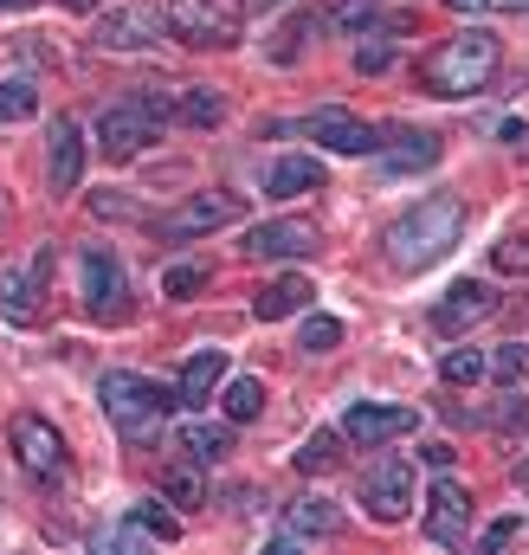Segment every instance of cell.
<instances>
[{
	"mask_svg": "<svg viewBox=\"0 0 529 555\" xmlns=\"http://www.w3.org/2000/svg\"><path fill=\"white\" fill-rule=\"evenodd\" d=\"M162 33H168L162 7H149V0H124V7H111V13H104L98 46H104V52H142V46H155Z\"/></svg>",
	"mask_w": 529,
	"mask_h": 555,
	"instance_id": "52a82bcc",
	"label": "cell"
},
{
	"mask_svg": "<svg viewBox=\"0 0 529 555\" xmlns=\"http://www.w3.org/2000/svg\"><path fill=\"white\" fill-rule=\"evenodd\" d=\"M78 278H85V310L98 323H117L124 317V266L104 253V246H85L78 253Z\"/></svg>",
	"mask_w": 529,
	"mask_h": 555,
	"instance_id": "9c48e42d",
	"label": "cell"
},
{
	"mask_svg": "<svg viewBox=\"0 0 529 555\" xmlns=\"http://www.w3.org/2000/svg\"><path fill=\"white\" fill-rule=\"evenodd\" d=\"M310 297H317V291H310V278H271V284H264L259 297H253V317H259V323L297 317V310H304Z\"/></svg>",
	"mask_w": 529,
	"mask_h": 555,
	"instance_id": "ffe728a7",
	"label": "cell"
},
{
	"mask_svg": "<svg viewBox=\"0 0 529 555\" xmlns=\"http://www.w3.org/2000/svg\"><path fill=\"white\" fill-rule=\"evenodd\" d=\"M336 26H375V0H343L336 7Z\"/></svg>",
	"mask_w": 529,
	"mask_h": 555,
	"instance_id": "d590c367",
	"label": "cell"
},
{
	"mask_svg": "<svg viewBox=\"0 0 529 555\" xmlns=\"http://www.w3.org/2000/svg\"><path fill=\"white\" fill-rule=\"evenodd\" d=\"M162 498H168V504H181V511H194V504L207 498V491H201V472H194V459L162 472Z\"/></svg>",
	"mask_w": 529,
	"mask_h": 555,
	"instance_id": "cb8c5ba5",
	"label": "cell"
},
{
	"mask_svg": "<svg viewBox=\"0 0 529 555\" xmlns=\"http://www.w3.org/2000/svg\"><path fill=\"white\" fill-rule=\"evenodd\" d=\"M426 162H439V142L433 137H400V149H382V168L400 175V168H426Z\"/></svg>",
	"mask_w": 529,
	"mask_h": 555,
	"instance_id": "d4e9b609",
	"label": "cell"
},
{
	"mask_svg": "<svg viewBox=\"0 0 529 555\" xmlns=\"http://www.w3.org/2000/svg\"><path fill=\"white\" fill-rule=\"evenodd\" d=\"M491 375H498L504 388H517V382H529V349H524V343H504V349L491 356Z\"/></svg>",
	"mask_w": 529,
	"mask_h": 555,
	"instance_id": "4dcf8cb0",
	"label": "cell"
},
{
	"mask_svg": "<svg viewBox=\"0 0 529 555\" xmlns=\"http://www.w3.org/2000/svg\"><path fill=\"white\" fill-rule=\"evenodd\" d=\"M485 317H498V291L478 284V278H459V284L433 304V330H439V336H465V330L485 323Z\"/></svg>",
	"mask_w": 529,
	"mask_h": 555,
	"instance_id": "30bf717a",
	"label": "cell"
},
{
	"mask_svg": "<svg viewBox=\"0 0 529 555\" xmlns=\"http://www.w3.org/2000/svg\"><path fill=\"white\" fill-rule=\"evenodd\" d=\"M310 188H323V162H310V155H284V162L264 168L271 201H291V194H310Z\"/></svg>",
	"mask_w": 529,
	"mask_h": 555,
	"instance_id": "d6986e66",
	"label": "cell"
},
{
	"mask_svg": "<svg viewBox=\"0 0 529 555\" xmlns=\"http://www.w3.org/2000/svg\"><path fill=\"white\" fill-rule=\"evenodd\" d=\"M413 426H420L413 408H382V401H356V408L343 414V433H349L356 446H388V439L413 433Z\"/></svg>",
	"mask_w": 529,
	"mask_h": 555,
	"instance_id": "4fadbf2b",
	"label": "cell"
},
{
	"mask_svg": "<svg viewBox=\"0 0 529 555\" xmlns=\"http://www.w3.org/2000/svg\"><path fill=\"white\" fill-rule=\"evenodd\" d=\"M291 459H297V472H336V459H343V452H336V433H310Z\"/></svg>",
	"mask_w": 529,
	"mask_h": 555,
	"instance_id": "f1b7e54d",
	"label": "cell"
},
{
	"mask_svg": "<svg viewBox=\"0 0 529 555\" xmlns=\"http://www.w3.org/2000/svg\"><path fill=\"white\" fill-rule=\"evenodd\" d=\"M220 401H227V420H233V426H246V420L264 414V382H259V375H233Z\"/></svg>",
	"mask_w": 529,
	"mask_h": 555,
	"instance_id": "603a6c76",
	"label": "cell"
},
{
	"mask_svg": "<svg viewBox=\"0 0 529 555\" xmlns=\"http://www.w3.org/2000/svg\"><path fill=\"white\" fill-rule=\"evenodd\" d=\"M201 284H207L201 266H168V272H162V297H194Z\"/></svg>",
	"mask_w": 529,
	"mask_h": 555,
	"instance_id": "d6a6232c",
	"label": "cell"
},
{
	"mask_svg": "<svg viewBox=\"0 0 529 555\" xmlns=\"http://www.w3.org/2000/svg\"><path fill=\"white\" fill-rule=\"evenodd\" d=\"M175 446H181L194 465H214V459H227V452H233V426H214V420H188V426L175 433Z\"/></svg>",
	"mask_w": 529,
	"mask_h": 555,
	"instance_id": "44dd1931",
	"label": "cell"
},
{
	"mask_svg": "<svg viewBox=\"0 0 529 555\" xmlns=\"http://www.w3.org/2000/svg\"><path fill=\"white\" fill-rule=\"evenodd\" d=\"M356 72H388V39H369V46H356Z\"/></svg>",
	"mask_w": 529,
	"mask_h": 555,
	"instance_id": "e575fe53",
	"label": "cell"
},
{
	"mask_svg": "<svg viewBox=\"0 0 529 555\" xmlns=\"http://www.w3.org/2000/svg\"><path fill=\"white\" fill-rule=\"evenodd\" d=\"M517 485H524V491H529V465H517Z\"/></svg>",
	"mask_w": 529,
	"mask_h": 555,
	"instance_id": "60d3db41",
	"label": "cell"
},
{
	"mask_svg": "<svg viewBox=\"0 0 529 555\" xmlns=\"http://www.w3.org/2000/svg\"><path fill=\"white\" fill-rule=\"evenodd\" d=\"M498 65H504L498 33H491V26H465V33L439 39V46L420 59V85H426L433 98H478V91L498 78Z\"/></svg>",
	"mask_w": 529,
	"mask_h": 555,
	"instance_id": "6da1fadb",
	"label": "cell"
},
{
	"mask_svg": "<svg viewBox=\"0 0 529 555\" xmlns=\"http://www.w3.org/2000/svg\"><path fill=\"white\" fill-rule=\"evenodd\" d=\"M220 117H227V104H220V98H214L207 85H194V91L181 98V124H194V130H214Z\"/></svg>",
	"mask_w": 529,
	"mask_h": 555,
	"instance_id": "83f0119b",
	"label": "cell"
},
{
	"mask_svg": "<svg viewBox=\"0 0 529 555\" xmlns=\"http://www.w3.org/2000/svg\"><path fill=\"white\" fill-rule=\"evenodd\" d=\"M439 375H446L452 388H472V382H485V375H491V362H485L478 349H446V362H439Z\"/></svg>",
	"mask_w": 529,
	"mask_h": 555,
	"instance_id": "484cf974",
	"label": "cell"
},
{
	"mask_svg": "<svg viewBox=\"0 0 529 555\" xmlns=\"http://www.w3.org/2000/svg\"><path fill=\"white\" fill-rule=\"evenodd\" d=\"M220 382H227V349H194L188 369H181V382H175L181 388V408H201Z\"/></svg>",
	"mask_w": 529,
	"mask_h": 555,
	"instance_id": "ac0fdd59",
	"label": "cell"
},
{
	"mask_svg": "<svg viewBox=\"0 0 529 555\" xmlns=\"http://www.w3.org/2000/svg\"><path fill=\"white\" fill-rule=\"evenodd\" d=\"M13 7H26V0H0V13H13Z\"/></svg>",
	"mask_w": 529,
	"mask_h": 555,
	"instance_id": "b9f144b4",
	"label": "cell"
},
{
	"mask_svg": "<svg viewBox=\"0 0 529 555\" xmlns=\"http://www.w3.org/2000/svg\"><path fill=\"white\" fill-rule=\"evenodd\" d=\"M52 155H46V175H52V194H72L78 181H85V130H78V117H59L52 124Z\"/></svg>",
	"mask_w": 529,
	"mask_h": 555,
	"instance_id": "5bb4252c",
	"label": "cell"
},
{
	"mask_svg": "<svg viewBox=\"0 0 529 555\" xmlns=\"http://www.w3.org/2000/svg\"><path fill=\"white\" fill-rule=\"evenodd\" d=\"M304 137L323 142V149H336V155H369V149H375V130H369L362 117H349V111H317V117L304 124Z\"/></svg>",
	"mask_w": 529,
	"mask_h": 555,
	"instance_id": "9a60e30c",
	"label": "cell"
},
{
	"mask_svg": "<svg viewBox=\"0 0 529 555\" xmlns=\"http://www.w3.org/2000/svg\"><path fill=\"white\" fill-rule=\"evenodd\" d=\"M162 124H168V104H162L155 91H136V98L111 104V111L98 117V149H104L111 162H130V155H142L149 142L162 137Z\"/></svg>",
	"mask_w": 529,
	"mask_h": 555,
	"instance_id": "277c9868",
	"label": "cell"
},
{
	"mask_svg": "<svg viewBox=\"0 0 529 555\" xmlns=\"http://www.w3.org/2000/svg\"><path fill=\"white\" fill-rule=\"evenodd\" d=\"M343 343V323L336 317H304V330H297V349L304 356H323V349H336Z\"/></svg>",
	"mask_w": 529,
	"mask_h": 555,
	"instance_id": "f546056e",
	"label": "cell"
},
{
	"mask_svg": "<svg viewBox=\"0 0 529 555\" xmlns=\"http://www.w3.org/2000/svg\"><path fill=\"white\" fill-rule=\"evenodd\" d=\"M420 459H426V465H433V472H446V465H452V459H459V452H452V446H446V439H433V446H426V452H420Z\"/></svg>",
	"mask_w": 529,
	"mask_h": 555,
	"instance_id": "74e56055",
	"label": "cell"
},
{
	"mask_svg": "<svg viewBox=\"0 0 529 555\" xmlns=\"http://www.w3.org/2000/svg\"><path fill=\"white\" fill-rule=\"evenodd\" d=\"M317 246H323V240H317L310 220H264V227H253V233L240 240L246 259H304V253H317Z\"/></svg>",
	"mask_w": 529,
	"mask_h": 555,
	"instance_id": "7c38bea8",
	"label": "cell"
},
{
	"mask_svg": "<svg viewBox=\"0 0 529 555\" xmlns=\"http://www.w3.org/2000/svg\"><path fill=\"white\" fill-rule=\"evenodd\" d=\"M517 530H524V524H517V517H498V524H491V530H485V537H478V550H504V543H511V537H517Z\"/></svg>",
	"mask_w": 529,
	"mask_h": 555,
	"instance_id": "8d00e7d4",
	"label": "cell"
},
{
	"mask_svg": "<svg viewBox=\"0 0 529 555\" xmlns=\"http://www.w3.org/2000/svg\"><path fill=\"white\" fill-rule=\"evenodd\" d=\"M323 33H330V13L304 7V13H291V20L271 33V46H264V52H271V65H297V59H304V46H310V39H323Z\"/></svg>",
	"mask_w": 529,
	"mask_h": 555,
	"instance_id": "2e32d148",
	"label": "cell"
},
{
	"mask_svg": "<svg viewBox=\"0 0 529 555\" xmlns=\"http://www.w3.org/2000/svg\"><path fill=\"white\" fill-rule=\"evenodd\" d=\"M39 111V91L26 78H0V124H26Z\"/></svg>",
	"mask_w": 529,
	"mask_h": 555,
	"instance_id": "4316f807",
	"label": "cell"
},
{
	"mask_svg": "<svg viewBox=\"0 0 529 555\" xmlns=\"http://www.w3.org/2000/svg\"><path fill=\"white\" fill-rule=\"evenodd\" d=\"M7 439H13V459L39 478V485H52L59 472H65V439H59V426L39 414H13L7 426Z\"/></svg>",
	"mask_w": 529,
	"mask_h": 555,
	"instance_id": "8992f818",
	"label": "cell"
},
{
	"mask_svg": "<svg viewBox=\"0 0 529 555\" xmlns=\"http://www.w3.org/2000/svg\"><path fill=\"white\" fill-rule=\"evenodd\" d=\"M246 214V194H194L188 207H175L162 220V240H194V233H214V227H233Z\"/></svg>",
	"mask_w": 529,
	"mask_h": 555,
	"instance_id": "8fae6325",
	"label": "cell"
},
{
	"mask_svg": "<svg viewBox=\"0 0 529 555\" xmlns=\"http://www.w3.org/2000/svg\"><path fill=\"white\" fill-rule=\"evenodd\" d=\"M485 7H529V0H485Z\"/></svg>",
	"mask_w": 529,
	"mask_h": 555,
	"instance_id": "ab89813d",
	"label": "cell"
},
{
	"mask_svg": "<svg viewBox=\"0 0 529 555\" xmlns=\"http://www.w3.org/2000/svg\"><path fill=\"white\" fill-rule=\"evenodd\" d=\"M136 530H142V537H162V543H175V537H181V524H175V517H162L155 504H142V511H136Z\"/></svg>",
	"mask_w": 529,
	"mask_h": 555,
	"instance_id": "836d02e7",
	"label": "cell"
},
{
	"mask_svg": "<svg viewBox=\"0 0 529 555\" xmlns=\"http://www.w3.org/2000/svg\"><path fill=\"white\" fill-rule=\"evenodd\" d=\"M168 33L194 52H220V46H240V0H168L162 7Z\"/></svg>",
	"mask_w": 529,
	"mask_h": 555,
	"instance_id": "5b68a950",
	"label": "cell"
},
{
	"mask_svg": "<svg viewBox=\"0 0 529 555\" xmlns=\"http://www.w3.org/2000/svg\"><path fill=\"white\" fill-rule=\"evenodd\" d=\"M362 504L375 511V524H400L407 517V504H413V472H407V459H375L369 472H362Z\"/></svg>",
	"mask_w": 529,
	"mask_h": 555,
	"instance_id": "ba28073f",
	"label": "cell"
},
{
	"mask_svg": "<svg viewBox=\"0 0 529 555\" xmlns=\"http://www.w3.org/2000/svg\"><path fill=\"white\" fill-rule=\"evenodd\" d=\"M491 259H498V272H529V233H504L491 246Z\"/></svg>",
	"mask_w": 529,
	"mask_h": 555,
	"instance_id": "1f68e13d",
	"label": "cell"
},
{
	"mask_svg": "<svg viewBox=\"0 0 529 555\" xmlns=\"http://www.w3.org/2000/svg\"><path fill=\"white\" fill-rule=\"evenodd\" d=\"M98 395H104V414L117 420V433L136 439V446H142L162 420L181 408V388H155V382L124 375V369H117V375H104V388H98Z\"/></svg>",
	"mask_w": 529,
	"mask_h": 555,
	"instance_id": "3957f363",
	"label": "cell"
},
{
	"mask_svg": "<svg viewBox=\"0 0 529 555\" xmlns=\"http://www.w3.org/2000/svg\"><path fill=\"white\" fill-rule=\"evenodd\" d=\"M284 530L291 537H336L343 530V511L330 498H297V504H284Z\"/></svg>",
	"mask_w": 529,
	"mask_h": 555,
	"instance_id": "7402d4cb",
	"label": "cell"
},
{
	"mask_svg": "<svg viewBox=\"0 0 529 555\" xmlns=\"http://www.w3.org/2000/svg\"><path fill=\"white\" fill-rule=\"evenodd\" d=\"M452 7H485V0H452Z\"/></svg>",
	"mask_w": 529,
	"mask_h": 555,
	"instance_id": "ee69618b",
	"label": "cell"
},
{
	"mask_svg": "<svg viewBox=\"0 0 529 555\" xmlns=\"http://www.w3.org/2000/svg\"><path fill=\"white\" fill-rule=\"evenodd\" d=\"M240 7H278V0H240Z\"/></svg>",
	"mask_w": 529,
	"mask_h": 555,
	"instance_id": "7bdbcfd3",
	"label": "cell"
},
{
	"mask_svg": "<svg viewBox=\"0 0 529 555\" xmlns=\"http://www.w3.org/2000/svg\"><path fill=\"white\" fill-rule=\"evenodd\" d=\"M59 7H72V13H91V7H104V0H59Z\"/></svg>",
	"mask_w": 529,
	"mask_h": 555,
	"instance_id": "f35d334b",
	"label": "cell"
},
{
	"mask_svg": "<svg viewBox=\"0 0 529 555\" xmlns=\"http://www.w3.org/2000/svg\"><path fill=\"white\" fill-rule=\"evenodd\" d=\"M465 491L452 485V478H439L433 485V498H426V530H433V543H465Z\"/></svg>",
	"mask_w": 529,
	"mask_h": 555,
	"instance_id": "e0dca14e",
	"label": "cell"
},
{
	"mask_svg": "<svg viewBox=\"0 0 529 555\" xmlns=\"http://www.w3.org/2000/svg\"><path fill=\"white\" fill-rule=\"evenodd\" d=\"M459 227H465V207H459L452 194H433V201L407 207L395 227L382 233L388 266H395V272H426V266H439V259L459 246Z\"/></svg>",
	"mask_w": 529,
	"mask_h": 555,
	"instance_id": "7a4b0ae2",
	"label": "cell"
}]
</instances>
